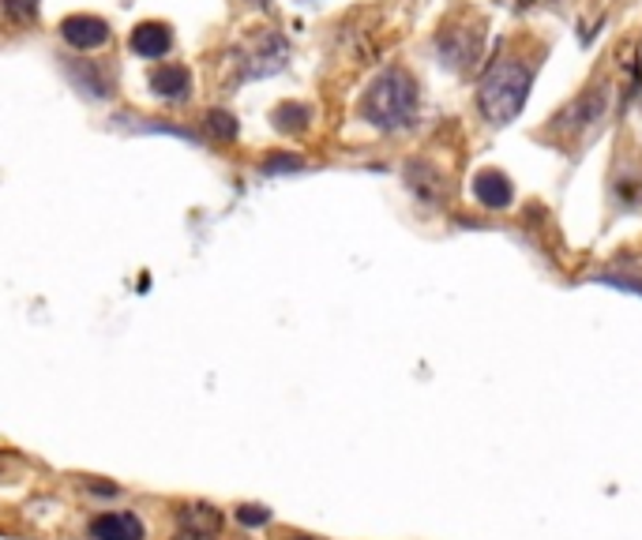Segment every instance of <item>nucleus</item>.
I'll return each instance as SVG.
<instances>
[{
	"instance_id": "f257e3e1",
	"label": "nucleus",
	"mask_w": 642,
	"mask_h": 540,
	"mask_svg": "<svg viewBox=\"0 0 642 540\" xmlns=\"http://www.w3.org/2000/svg\"><path fill=\"white\" fill-rule=\"evenodd\" d=\"M534 83V60L523 53H507L489 65L485 79H481L478 105L489 124H512L523 113L526 99H530Z\"/></svg>"
},
{
	"instance_id": "f03ea898",
	"label": "nucleus",
	"mask_w": 642,
	"mask_h": 540,
	"mask_svg": "<svg viewBox=\"0 0 642 540\" xmlns=\"http://www.w3.org/2000/svg\"><path fill=\"white\" fill-rule=\"evenodd\" d=\"M417 105H421L417 83H413V76L406 68L394 65L376 76V83L365 91V99H360V117L380 131H399L413 124Z\"/></svg>"
},
{
	"instance_id": "7ed1b4c3",
	"label": "nucleus",
	"mask_w": 642,
	"mask_h": 540,
	"mask_svg": "<svg viewBox=\"0 0 642 540\" xmlns=\"http://www.w3.org/2000/svg\"><path fill=\"white\" fill-rule=\"evenodd\" d=\"M605 105H609V94L605 91H591V94H578L575 102L568 105L560 117H552V128H560L564 136H583L586 128H594L601 120Z\"/></svg>"
},
{
	"instance_id": "20e7f679",
	"label": "nucleus",
	"mask_w": 642,
	"mask_h": 540,
	"mask_svg": "<svg viewBox=\"0 0 642 540\" xmlns=\"http://www.w3.org/2000/svg\"><path fill=\"white\" fill-rule=\"evenodd\" d=\"M60 38L79 53H94V49H102L113 34H110V23L99 20V15H68V20L60 23Z\"/></svg>"
},
{
	"instance_id": "39448f33",
	"label": "nucleus",
	"mask_w": 642,
	"mask_h": 540,
	"mask_svg": "<svg viewBox=\"0 0 642 540\" xmlns=\"http://www.w3.org/2000/svg\"><path fill=\"white\" fill-rule=\"evenodd\" d=\"M147 87L158 102H188L192 99V72L184 65H154L151 76H147Z\"/></svg>"
},
{
	"instance_id": "423d86ee",
	"label": "nucleus",
	"mask_w": 642,
	"mask_h": 540,
	"mask_svg": "<svg viewBox=\"0 0 642 540\" xmlns=\"http://www.w3.org/2000/svg\"><path fill=\"white\" fill-rule=\"evenodd\" d=\"M128 46L136 57H144V60H162L165 53L173 49V31H170V23H139L136 31H131V38H128Z\"/></svg>"
},
{
	"instance_id": "0eeeda50",
	"label": "nucleus",
	"mask_w": 642,
	"mask_h": 540,
	"mask_svg": "<svg viewBox=\"0 0 642 540\" xmlns=\"http://www.w3.org/2000/svg\"><path fill=\"white\" fill-rule=\"evenodd\" d=\"M91 540H144L147 529L131 510H113V515H102L91 521Z\"/></svg>"
},
{
	"instance_id": "6e6552de",
	"label": "nucleus",
	"mask_w": 642,
	"mask_h": 540,
	"mask_svg": "<svg viewBox=\"0 0 642 540\" xmlns=\"http://www.w3.org/2000/svg\"><path fill=\"white\" fill-rule=\"evenodd\" d=\"M473 196L481 199V207L504 210L507 203L515 199V188H512V181H507V173H500V170H481L478 176H473Z\"/></svg>"
},
{
	"instance_id": "1a4fd4ad",
	"label": "nucleus",
	"mask_w": 642,
	"mask_h": 540,
	"mask_svg": "<svg viewBox=\"0 0 642 540\" xmlns=\"http://www.w3.org/2000/svg\"><path fill=\"white\" fill-rule=\"evenodd\" d=\"M218 518L215 507H184L177 521V540H218Z\"/></svg>"
},
{
	"instance_id": "9d476101",
	"label": "nucleus",
	"mask_w": 642,
	"mask_h": 540,
	"mask_svg": "<svg viewBox=\"0 0 642 540\" xmlns=\"http://www.w3.org/2000/svg\"><path fill=\"white\" fill-rule=\"evenodd\" d=\"M68 76L83 94H94V99H110L113 94V79L110 72H102L99 60H79V65H68Z\"/></svg>"
},
{
	"instance_id": "9b49d317",
	"label": "nucleus",
	"mask_w": 642,
	"mask_h": 540,
	"mask_svg": "<svg viewBox=\"0 0 642 540\" xmlns=\"http://www.w3.org/2000/svg\"><path fill=\"white\" fill-rule=\"evenodd\" d=\"M0 8H4V20H12V23L38 20V0H0Z\"/></svg>"
},
{
	"instance_id": "f8f14e48",
	"label": "nucleus",
	"mask_w": 642,
	"mask_h": 540,
	"mask_svg": "<svg viewBox=\"0 0 642 540\" xmlns=\"http://www.w3.org/2000/svg\"><path fill=\"white\" fill-rule=\"evenodd\" d=\"M207 131L215 139H222V143H230V139L237 136V120L230 117V113H207Z\"/></svg>"
},
{
	"instance_id": "ddd939ff",
	"label": "nucleus",
	"mask_w": 642,
	"mask_h": 540,
	"mask_svg": "<svg viewBox=\"0 0 642 540\" xmlns=\"http://www.w3.org/2000/svg\"><path fill=\"white\" fill-rule=\"evenodd\" d=\"M237 521H241V526H249V529H260V526H267V521H271V510H263V507H241V510H237Z\"/></svg>"
},
{
	"instance_id": "4468645a",
	"label": "nucleus",
	"mask_w": 642,
	"mask_h": 540,
	"mask_svg": "<svg viewBox=\"0 0 642 540\" xmlns=\"http://www.w3.org/2000/svg\"><path fill=\"white\" fill-rule=\"evenodd\" d=\"M267 173H283V170H305V162L301 158H271L267 165H263Z\"/></svg>"
},
{
	"instance_id": "2eb2a0df",
	"label": "nucleus",
	"mask_w": 642,
	"mask_h": 540,
	"mask_svg": "<svg viewBox=\"0 0 642 540\" xmlns=\"http://www.w3.org/2000/svg\"><path fill=\"white\" fill-rule=\"evenodd\" d=\"M244 4H256L260 8V4H267V0H244Z\"/></svg>"
},
{
	"instance_id": "dca6fc26",
	"label": "nucleus",
	"mask_w": 642,
	"mask_h": 540,
	"mask_svg": "<svg viewBox=\"0 0 642 540\" xmlns=\"http://www.w3.org/2000/svg\"><path fill=\"white\" fill-rule=\"evenodd\" d=\"M0 20H4V8H0Z\"/></svg>"
},
{
	"instance_id": "f3484780",
	"label": "nucleus",
	"mask_w": 642,
	"mask_h": 540,
	"mask_svg": "<svg viewBox=\"0 0 642 540\" xmlns=\"http://www.w3.org/2000/svg\"><path fill=\"white\" fill-rule=\"evenodd\" d=\"M297 540H312V537H297Z\"/></svg>"
}]
</instances>
